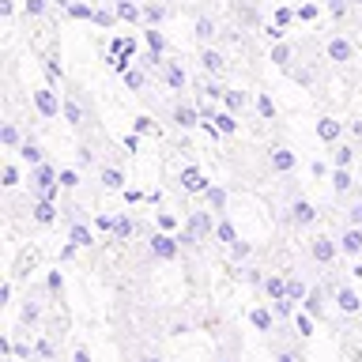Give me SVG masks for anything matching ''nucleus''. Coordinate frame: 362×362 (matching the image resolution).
<instances>
[{
    "label": "nucleus",
    "instance_id": "obj_3",
    "mask_svg": "<svg viewBox=\"0 0 362 362\" xmlns=\"http://www.w3.org/2000/svg\"><path fill=\"white\" fill-rule=\"evenodd\" d=\"M310 253H313L317 264H332V260H336L339 253H344V249H339V242H332V238H313Z\"/></svg>",
    "mask_w": 362,
    "mask_h": 362
},
{
    "label": "nucleus",
    "instance_id": "obj_8",
    "mask_svg": "<svg viewBox=\"0 0 362 362\" xmlns=\"http://www.w3.org/2000/svg\"><path fill=\"white\" fill-rule=\"evenodd\" d=\"M30 215H34V223L49 226V223H57V204H53V200H45V197H38V200L30 204Z\"/></svg>",
    "mask_w": 362,
    "mask_h": 362
},
{
    "label": "nucleus",
    "instance_id": "obj_25",
    "mask_svg": "<svg viewBox=\"0 0 362 362\" xmlns=\"http://www.w3.org/2000/svg\"><path fill=\"white\" fill-rule=\"evenodd\" d=\"M68 242H76V245H90V242H95V234H90V226L76 223L72 230H68Z\"/></svg>",
    "mask_w": 362,
    "mask_h": 362
},
{
    "label": "nucleus",
    "instance_id": "obj_45",
    "mask_svg": "<svg viewBox=\"0 0 362 362\" xmlns=\"http://www.w3.org/2000/svg\"><path fill=\"white\" fill-rule=\"evenodd\" d=\"M76 249H79L76 242H64V245H61V260H72V257H76Z\"/></svg>",
    "mask_w": 362,
    "mask_h": 362
},
{
    "label": "nucleus",
    "instance_id": "obj_46",
    "mask_svg": "<svg viewBox=\"0 0 362 362\" xmlns=\"http://www.w3.org/2000/svg\"><path fill=\"white\" fill-rule=\"evenodd\" d=\"M95 226H98V230H113V215H98Z\"/></svg>",
    "mask_w": 362,
    "mask_h": 362
},
{
    "label": "nucleus",
    "instance_id": "obj_50",
    "mask_svg": "<svg viewBox=\"0 0 362 362\" xmlns=\"http://www.w3.org/2000/svg\"><path fill=\"white\" fill-rule=\"evenodd\" d=\"M11 302V283H4V287H0V305H8Z\"/></svg>",
    "mask_w": 362,
    "mask_h": 362
},
{
    "label": "nucleus",
    "instance_id": "obj_12",
    "mask_svg": "<svg viewBox=\"0 0 362 362\" xmlns=\"http://www.w3.org/2000/svg\"><path fill=\"white\" fill-rule=\"evenodd\" d=\"M339 249H344L347 257H358V253H362V226H351V230H344V238H339Z\"/></svg>",
    "mask_w": 362,
    "mask_h": 362
},
{
    "label": "nucleus",
    "instance_id": "obj_16",
    "mask_svg": "<svg viewBox=\"0 0 362 362\" xmlns=\"http://www.w3.org/2000/svg\"><path fill=\"white\" fill-rule=\"evenodd\" d=\"M19 158H23L27 166H38V163H45V158H42V147L34 144V140H23V144H19Z\"/></svg>",
    "mask_w": 362,
    "mask_h": 362
},
{
    "label": "nucleus",
    "instance_id": "obj_31",
    "mask_svg": "<svg viewBox=\"0 0 362 362\" xmlns=\"http://www.w3.org/2000/svg\"><path fill=\"white\" fill-rule=\"evenodd\" d=\"M305 294H310V287H305L302 279H287V298H294V302H305Z\"/></svg>",
    "mask_w": 362,
    "mask_h": 362
},
{
    "label": "nucleus",
    "instance_id": "obj_48",
    "mask_svg": "<svg viewBox=\"0 0 362 362\" xmlns=\"http://www.w3.org/2000/svg\"><path fill=\"white\" fill-rule=\"evenodd\" d=\"M23 321H27V325L38 321V305H27V310H23Z\"/></svg>",
    "mask_w": 362,
    "mask_h": 362
},
{
    "label": "nucleus",
    "instance_id": "obj_47",
    "mask_svg": "<svg viewBox=\"0 0 362 362\" xmlns=\"http://www.w3.org/2000/svg\"><path fill=\"white\" fill-rule=\"evenodd\" d=\"M347 215H351V226H362V204H355Z\"/></svg>",
    "mask_w": 362,
    "mask_h": 362
},
{
    "label": "nucleus",
    "instance_id": "obj_30",
    "mask_svg": "<svg viewBox=\"0 0 362 362\" xmlns=\"http://www.w3.org/2000/svg\"><path fill=\"white\" fill-rule=\"evenodd\" d=\"M294 328H298V336H313V317L305 310H298L294 313Z\"/></svg>",
    "mask_w": 362,
    "mask_h": 362
},
{
    "label": "nucleus",
    "instance_id": "obj_1",
    "mask_svg": "<svg viewBox=\"0 0 362 362\" xmlns=\"http://www.w3.org/2000/svg\"><path fill=\"white\" fill-rule=\"evenodd\" d=\"M177 249H181L177 234H170V230H155V234H151V257H155V260H174Z\"/></svg>",
    "mask_w": 362,
    "mask_h": 362
},
{
    "label": "nucleus",
    "instance_id": "obj_40",
    "mask_svg": "<svg viewBox=\"0 0 362 362\" xmlns=\"http://www.w3.org/2000/svg\"><path fill=\"white\" fill-rule=\"evenodd\" d=\"M147 45H151V53H163V34H158V30H147Z\"/></svg>",
    "mask_w": 362,
    "mask_h": 362
},
{
    "label": "nucleus",
    "instance_id": "obj_49",
    "mask_svg": "<svg viewBox=\"0 0 362 362\" xmlns=\"http://www.w3.org/2000/svg\"><path fill=\"white\" fill-rule=\"evenodd\" d=\"M197 34H200V38H208V34H211V23L200 19V23H197Z\"/></svg>",
    "mask_w": 362,
    "mask_h": 362
},
{
    "label": "nucleus",
    "instance_id": "obj_17",
    "mask_svg": "<svg viewBox=\"0 0 362 362\" xmlns=\"http://www.w3.org/2000/svg\"><path fill=\"white\" fill-rule=\"evenodd\" d=\"M302 310L310 317H325V291H310V294H305Z\"/></svg>",
    "mask_w": 362,
    "mask_h": 362
},
{
    "label": "nucleus",
    "instance_id": "obj_19",
    "mask_svg": "<svg viewBox=\"0 0 362 362\" xmlns=\"http://www.w3.org/2000/svg\"><path fill=\"white\" fill-rule=\"evenodd\" d=\"M215 242H223V245H234V242H238V230H234L230 219H219V223H215Z\"/></svg>",
    "mask_w": 362,
    "mask_h": 362
},
{
    "label": "nucleus",
    "instance_id": "obj_52",
    "mask_svg": "<svg viewBox=\"0 0 362 362\" xmlns=\"http://www.w3.org/2000/svg\"><path fill=\"white\" fill-rule=\"evenodd\" d=\"M27 11H30V16H38V11H42V0H27Z\"/></svg>",
    "mask_w": 362,
    "mask_h": 362
},
{
    "label": "nucleus",
    "instance_id": "obj_33",
    "mask_svg": "<svg viewBox=\"0 0 362 362\" xmlns=\"http://www.w3.org/2000/svg\"><path fill=\"white\" fill-rule=\"evenodd\" d=\"M0 185H4V189H16L19 185V170L11 166V163H4V170H0Z\"/></svg>",
    "mask_w": 362,
    "mask_h": 362
},
{
    "label": "nucleus",
    "instance_id": "obj_27",
    "mask_svg": "<svg viewBox=\"0 0 362 362\" xmlns=\"http://www.w3.org/2000/svg\"><path fill=\"white\" fill-rule=\"evenodd\" d=\"M351 158H355V147H351V144H336L332 166H351Z\"/></svg>",
    "mask_w": 362,
    "mask_h": 362
},
{
    "label": "nucleus",
    "instance_id": "obj_36",
    "mask_svg": "<svg viewBox=\"0 0 362 362\" xmlns=\"http://www.w3.org/2000/svg\"><path fill=\"white\" fill-rule=\"evenodd\" d=\"M124 87H129V90H144V72L129 68V72H124Z\"/></svg>",
    "mask_w": 362,
    "mask_h": 362
},
{
    "label": "nucleus",
    "instance_id": "obj_34",
    "mask_svg": "<svg viewBox=\"0 0 362 362\" xmlns=\"http://www.w3.org/2000/svg\"><path fill=\"white\" fill-rule=\"evenodd\" d=\"M257 110H260V117H264V121H276V102H272L268 95L257 98Z\"/></svg>",
    "mask_w": 362,
    "mask_h": 362
},
{
    "label": "nucleus",
    "instance_id": "obj_51",
    "mask_svg": "<svg viewBox=\"0 0 362 362\" xmlns=\"http://www.w3.org/2000/svg\"><path fill=\"white\" fill-rule=\"evenodd\" d=\"M124 147H129V151H136V147H140V132H136V136H124Z\"/></svg>",
    "mask_w": 362,
    "mask_h": 362
},
{
    "label": "nucleus",
    "instance_id": "obj_39",
    "mask_svg": "<svg viewBox=\"0 0 362 362\" xmlns=\"http://www.w3.org/2000/svg\"><path fill=\"white\" fill-rule=\"evenodd\" d=\"M79 185V174L76 170H61V189H76Z\"/></svg>",
    "mask_w": 362,
    "mask_h": 362
},
{
    "label": "nucleus",
    "instance_id": "obj_23",
    "mask_svg": "<svg viewBox=\"0 0 362 362\" xmlns=\"http://www.w3.org/2000/svg\"><path fill=\"white\" fill-rule=\"evenodd\" d=\"M264 291H268V298H287V279H283V276H268Z\"/></svg>",
    "mask_w": 362,
    "mask_h": 362
},
{
    "label": "nucleus",
    "instance_id": "obj_29",
    "mask_svg": "<svg viewBox=\"0 0 362 362\" xmlns=\"http://www.w3.org/2000/svg\"><path fill=\"white\" fill-rule=\"evenodd\" d=\"M0 144H4V147H19V129H16V124H0Z\"/></svg>",
    "mask_w": 362,
    "mask_h": 362
},
{
    "label": "nucleus",
    "instance_id": "obj_21",
    "mask_svg": "<svg viewBox=\"0 0 362 362\" xmlns=\"http://www.w3.org/2000/svg\"><path fill=\"white\" fill-rule=\"evenodd\" d=\"M61 113H64L68 124H79V121H83V106H79L76 98H64V102H61Z\"/></svg>",
    "mask_w": 362,
    "mask_h": 362
},
{
    "label": "nucleus",
    "instance_id": "obj_41",
    "mask_svg": "<svg viewBox=\"0 0 362 362\" xmlns=\"http://www.w3.org/2000/svg\"><path fill=\"white\" fill-rule=\"evenodd\" d=\"M272 61H276V64H287V61H291V49H287V45H276V49H272Z\"/></svg>",
    "mask_w": 362,
    "mask_h": 362
},
{
    "label": "nucleus",
    "instance_id": "obj_56",
    "mask_svg": "<svg viewBox=\"0 0 362 362\" xmlns=\"http://www.w3.org/2000/svg\"><path fill=\"white\" fill-rule=\"evenodd\" d=\"M4 362H16V358H11V355H8V358H4Z\"/></svg>",
    "mask_w": 362,
    "mask_h": 362
},
{
    "label": "nucleus",
    "instance_id": "obj_54",
    "mask_svg": "<svg viewBox=\"0 0 362 362\" xmlns=\"http://www.w3.org/2000/svg\"><path fill=\"white\" fill-rule=\"evenodd\" d=\"M276 362H298V355H291V351H283V355H279Z\"/></svg>",
    "mask_w": 362,
    "mask_h": 362
},
{
    "label": "nucleus",
    "instance_id": "obj_7",
    "mask_svg": "<svg viewBox=\"0 0 362 362\" xmlns=\"http://www.w3.org/2000/svg\"><path fill=\"white\" fill-rule=\"evenodd\" d=\"M317 136H321V144H339L344 124H339L336 117H317Z\"/></svg>",
    "mask_w": 362,
    "mask_h": 362
},
{
    "label": "nucleus",
    "instance_id": "obj_10",
    "mask_svg": "<svg viewBox=\"0 0 362 362\" xmlns=\"http://www.w3.org/2000/svg\"><path fill=\"white\" fill-rule=\"evenodd\" d=\"M313 219H317V208H313L310 200H294V204H291V223H298V226H310Z\"/></svg>",
    "mask_w": 362,
    "mask_h": 362
},
{
    "label": "nucleus",
    "instance_id": "obj_26",
    "mask_svg": "<svg viewBox=\"0 0 362 362\" xmlns=\"http://www.w3.org/2000/svg\"><path fill=\"white\" fill-rule=\"evenodd\" d=\"M102 185H106V189H124V174L117 166H106V170H102Z\"/></svg>",
    "mask_w": 362,
    "mask_h": 362
},
{
    "label": "nucleus",
    "instance_id": "obj_38",
    "mask_svg": "<svg viewBox=\"0 0 362 362\" xmlns=\"http://www.w3.org/2000/svg\"><path fill=\"white\" fill-rule=\"evenodd\" d=\"M158 230H177V215H170V211H158Z\"/></svg>",
    "mask_w": 362,
    "mask_h": 362
},
{
    "label": "nucleus",
    "instance_id": "obj_9",
    "mask_svg": "<svg viewBox=\"0 0 362 362\" xmlns=\"http://www.w3.org/2000/svg\"><path fill=\"white\" fill-rule=\"evenodd\" d=\"M174 121L181 124V129H197V124L204 121V117H200V106H189V102H181V106L174 110Z\"/></svg>",
    "mask_w": 362,
    "mask_h": 362
},
{
    "label": "nucleus",
    "instance_id": "obj_14",
    "mask_svg": "<svg viewBox=\"0 0 362 362\" xmlns=\"http://www.w3.org/2000/svg\"><path fill=\"white\" fill-rule=\"evenodd\" d=\"M132 230H136V226H132V219H129V211H121V215H113V238H117V242H129V238H132Z\"/></svg>",
    "mask_w": 362,
    "mask_h": 362
},
{
    "label": "nucleus",
    "instance_id": "obj_35",
    "mask_svg": "<svg viewBox=\"0 0 362 362\" xmlns=\"http://www.w3.org/2000/svg\"><path fill=\"white\" fill-rule=\"evenodd\" d=\"M200 64L208 68V72H219V68H223V57L215 53V49H204V57H200Z\"/></svg>",
    "mask_w": 362,
    "mask_h": 362
},
{
    "label": "nucleus",
    "instance_id": "obj_22",
    "mask_svg": "<svg viewBox=\"0 0 362 362\" xmlns=\"http://www.w3.org/2000/svg\"><path fill=\"white\" fill-rule=\"evenodd\" d=\"M332 189H336V192H351V189H355V181H351L347 166H336V170H332Z\"/></svg>",
    "mask_w": 362,
    "mask_h": 362
},
{
    "label": "nucleus",
    "instance_id": "obj_6",
    "mask_svg": "<svg viewBox=\"0 0 362 362\" xmlns=\"http://www.w3.org/2000/svg\"><path fill=\"white\" fill-rule=\"evenodd\" d=\"M268 166L276 170V174H291V170H294V151H287V147H272V151H268Z\"/></svg>",
    "mask_w": 362,
    "mask_h": 362
},
{
    "label": "nucleus",
    "instance_id": "obj_42",
    "mask_svg": "<svg viewBox=\"0 0 362 362\" xmlns=\"http://www.w3.org/2000/svg\"><path fill=\"white\" fill-rule=\"evenodd\" d=\"M151 129H155V121L147 117V113H144V117H136V132H140V136H147Z\"/></svg>",
    "mask_w": 362,
    "mask_h": 362
},
{
    "label": "nucleus",
    "instance_id": "obj_55",
    "mask_svg": "<svg viewBox=\"0 0 362 362\" xmlns=\"http://www.w3.org/2000/svg\"><path fill=\"white\" fill-rule=\"evenodd\" d=\"M144 362H163V358H144Z\"/></svg>",
    "mask_w": 362,
    "mask_h": 362
},
{
    "label": "nucleus",
    "instance_id": "obj_11",
    "mask_svg": "<svg viewBox=\"0 0 362 362\" xmlns=\"http://www.w3.org/2000/svg\"><path fill=\"white\" fill-rule=\"evenodd\" d=\"M336 305H339V313H358L362 310V298L351 287H336Z\"/></svg>",
    "mask_w": 362,
    "mask_h": 362
},
{
    "label": "nucleus",
    "instance_id": "obj_24",
    "mask_svg": "<svg viewBox=\"0 0 362 362\" xmlns=\"http://www.w3.org/2000/svg\"><path fill=\"white\" fill-rule=\"evenodd\" d=\"M272 313L276 317H294L298 313V302L294 298H272Z\"/></svg>",
    "mask_w": 362,
    "mask_h": 362
},
{
    "label": "nucleus",
    "instance_id": "obj_37",
    "mask_svg": "<svg viewBox=\"0 0 362 362\" xmlns=\"http://www.w3.org/2000/svg\"><path fill=\"white\" fill-rule=\"evenodd\" d=\"M249 253H253V245H249V242H242V238H238V242L230 245V257H234V260H245Z\"/></svg>",
    "mask_w": 362,
    "mask_h": 362
},
{
    "label": "nucleus",
    "instance_id": "obj_5",
    "mask_svg": "<svg viewBox=\"0 0 362 362\" xmlns=\"http://www.w3.org/2000/svg\"><path fill=\"white\" fill-rule=\"evenodd\" d=\"M208 185H211V181L204 177L200 166H185V170H181V189H185V192H208Z\"/></svg>",
    "mask_w": 362,
    "mask_h": 362
},
{
    "label": "nucleus",
    "instance_id": "obj_20",
    "mask_svg": "<svg viewBox=\"0 0 362 362\" xmlns=\"http://www.w3.org/2000/svg\"><path fill=\"white\" fill-rule=\"evenodd\" d=\"M328 57H332V61H351V42H344V38H332L328 42Z\"/></svg>",
    "mask_w": 362,
    "mask_h": 362
},
{
    "label": "nucleus",
    "instance_id": "obj_13",
    "mask_svg": "<svg viewBox=\"0 0 362 362\" xmlns=\"http://www.w3.org/2000/svg\"><path fill=\"white\" fill-rule=\"evenodd\" d=\"M249 321H253L257 332H272V328H276V313L264 310V305H257V310H249Z\"/></svg>",
    "mask_w": 362,
    "mask_h": 362
},
{
    "label": "nucleus",
    "instance_id": "obj_2",
    "mask_svg": "<svg viewBox=\"0 0 362 362\" xmlns=\"http://www.w3.org/2000/svg\"><path fill=\"white\" fill-rule=\"evenodd\" d=\"M185 230H189V234H197V242H204V238H211V234H215L211 208H208V211H192V215H189V223H185Z\"/></svg>",
    "mask_w": 362,
    "mask_h": 362
},
{
    "label": "nucleus",
    "instance_id": "obj_32",
    "mask_svg": "<svg viewBox=\"0 0 362 362\" xmlns=\"http://www.w3.org/2000/svg\"><path fill=\"white\" fill-rule=\"evenodd\" d=\"M226 110H234V113H242L245 110V90H226Z\"/></svg>",
    "mask_w": 362,
    "mask_h": 362
},
{
    "label": "nucleus",
    "instance_id": "obj_44",
    "mask_svg": "<svg viewBox=\"0 0 362 362\" xmlns=\"http://www.w3.org/2000/svg\"><path fill=\"white\" fill-rule=\"evenodd\" d=\"M34 355H38V358H53V347H49V339H42V344L34 347Z\"/></svg>",
    "mask_w": 362,
    "mask_h": 362
},
{
    "label": "nucleus",
    "instance_id": "obj_53",
    "mask_svg": "<svg viewBox=\"0 0 362 362\" xmlns=\"http://www.w3.org/2000/svg\"><path fill=\"white\" fill-rule=\"evenodd\" d=\"M72 362H90V355H87V351H83V347H79V351H76V358H72Z\"/></svg>",
    "mask_w": 362,
    "mask_h": 362
},
{
    "label": "nucleus",
    "instance_id": "obj_15",
    "mask_svg": "<svg viewBox=\"0 0 362 362\" xmlns=\"http://www.w3.org/2000/svg\"><path fill=\"white\" fill-rule=\"evenodd\" d=\"M211 121L219 124V132H223V136H234V132H238V113H234V110H219Z\"/></svg>",
    "mask_w": 362,
    "mask_h": 362
},
{
    "label": "nucleus",
    "instance_id": "obj_4",
    "mask_svg": "<svg viewBox=\"0 0 362 362\" xmlns=\"http://www.w3.org/2000/svg\"><path fill=\"white\" fill-rule=\"evenodd\" d=\"M30 98H34V106H38L42 117H57L61 113V102H57V95L49 87H38V90H30Z\"/></svg>",
    "mask_w": 362,
    "mask_h": 362
},
{
    "label": "nucleus",
    "instance_id": "obj_43",
    "mask_svg": "<svg viewBox=\"0 0 362 362\" xmlns=\"http://www.w3.org/2000/svg\"><path fill=\"white\" fill-rule=\"evenodd\" d=\"M49 291H53V294H61V291H64V279H61V272H49Z\"/></svg>",
    "mask_w": 362,
    "mask_h": 362
},
{
    "label": "nucleus",
    "instance_id": "obj_18",
    "mask_svg": "<svg viewBox=\"0 0 362 362\" xmlns=\"http://www.w3.org/2000/svg\"><path fill=\"white\" fill-rule=\"evenodd\" d=\"M204 200H208V208H211V211H226V189H223V185H208Z\"/></svg>",
    "mask_w": 362,
    "mask_h": 362
},
{
    "label": "nucleus",
    "instance_id": "obj_28",
    "mask_svg": "<svg viewBox=\"0 0 362 362\" xmlns=\"http://www.w3.org/2000/svg\"><path fill=\"white\" fill-rule=\"evenodd\" d=\"M166 83L174 87V90H181V87H185V68H181V64H170V68H166Z\"/></svg>",
    "mask_w": 362,
    "mask_h": 362
},
{
    "label": "nucleus",
    "instance_id": "obj_57",
    "mask_svg": "<svg viewBox=\"0 0 362 362\" xmlns=\"http://www.w3.org/2000/svg\"><path fill=\"white\" fill-rule=\"evenodd\" d=\"M332 4H339V0H332Z\"/></svg>",
    "mask_w": 362,
    "mask_h": 362
}]
</instances>
